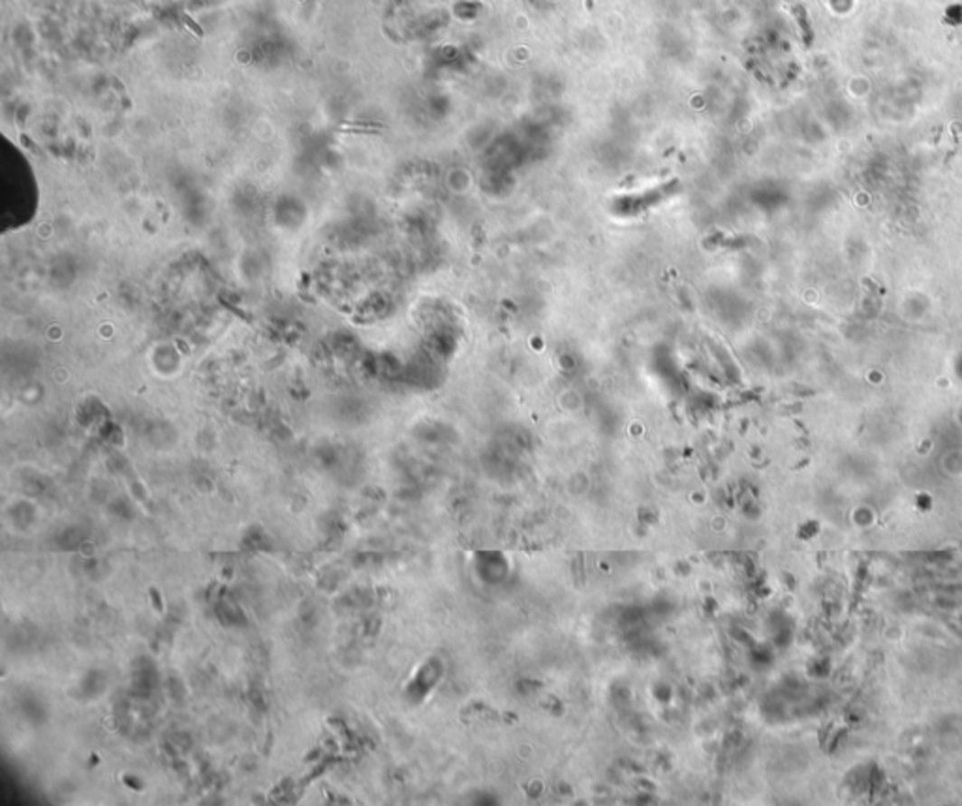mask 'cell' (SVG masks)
Returning a JSON list of instances; mask_svg holds the SVG:
<instances>
[{"instance_id": "1", "label": "cell", "mask_w": 962, "mask_h": 806, "mask_svg": "<svg viewBox=\"0 0 962 806\" xmlns=\"http://www.w3.org/2000/svg\"><path fill=\"white\" fill-rule=\"evenodd\" d=\"M181 19L184 21V24H186V27H188V29H190L192 33H194V34H196L198 38H202V36H203V29H202V27H200V24H198V23H196L194 19H192V17H190L188 14H183V15H181Z\"/></svg>"}]
</instances>
